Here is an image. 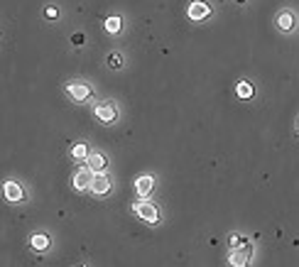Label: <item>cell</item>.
<instances>
[{
	"label": "cell",
	"mask_w": 299,
	"mask_h": 267,
	"mask_svg": "<svg viewBox=\"0 0 299 267\" xmlns=\"http://www.w3.org/2000/svg\"><path fill=\"white\" fill-rule=\"evenodd\" d=\"M277 27L282 29V32H289V29L294 27V15L289 13V10H282V13L277 15Z\"/></svg>",
	"instance_id": "7c38bea8"
},
{
	"label": "cell",
	"mask_w": 299,
	"mask_h": 267,
	"mask_svg": "<svg viewBox=\"0 0 299 267\" xmlns=\"http://www.w3.org/2000/svg\"><path fill=\"white\" fill-rule=\"evenodd\" d=\"M132 211H135V216H138L140 221H145V223H157V221H159V211H157V206L152 204V201H147V198L138 201V204L132 206Z\"/></svg>",
	"instance_id": "7a4b0ae2"
},
{
	"label": "cell",
	"mask_w": 299,
	"mask_h": 267,
	"mask_svg": "<svg viewBox=\"0 0 299 267\" xmlns=\"http://www.w3.org/2000/svg\"><path fill=\"white\" fill-rule=\"evenodd\" d=\"M250 257H253V245H250L248 240H243L241 245L233 248V253L228 255V265L230 267H248Z\"/></svg>",
	"instance_id": "6da1fadb"
},
{
	"label": "cell",
	"mask_w": 299,
	"mask_h": 267,
	"mask_svg": "<svg viewBox=\"0 0 299 267\" xmlns=\"http://www.w3.org/2000/svg\"><path fill=\"white\" fill-rule=\"evenodd\" d=\"M120 25H123V22H120V17H108V20H106V32L118 35V32H120Z\"/></svg>",
	"instance_id": "9a60e30c"
},
{
	"label": "cell",
	"mask_w": 299,
	"mask_h": 267,
	"mask_svg": "<svg viewBox=\"0 0 299 267\" xmlns=\"http://www.w3.org/2000/svg\"><path fill=\"white\" fill-rule=\"evenodd\" d=\"M3 194H5V198L8 201H13V204H20V201H25V191H22V186L17 182H5L3 184Z\"/></svg>",
	"instance_id": "ba28073f"
},
{
	"label": "cell",
	"mask_w": 299,
	"mask_h": 267,
	"mask_svg": "<svg viewBox=\"0 0 299 267\" xmlns=\"http://www.w3.org/2000/svg\"><path fill=\"white\" fill-rule=\"evenodd\" d=\"M108 66H111V69H120V66H123V56L118 54V52H113V54L108 56Z\"/></svg>",
	"instance_id": "2e32d148"
},
{
	"label": "cell",
	"mask_w": 299,
	"mask_h": 267,
	"mask_svg": "<svg viewBox=\"0 0 299 267\" xmlns=\"http://www.w3.org/2000/svg\"><path fill=\"white\" fill-rule=\"evenodd\" d=\"M93 113H96V118H98L101 123H106V125H111L115 118H118V108H115L113 101H103V103H98Z\"/></svg>",
	"instance_id": "3957f363"
},
{
	"label": "cell",
	"mask_w": 299,
	"mask_h": 267,
	"mask_svg": "<svg viewBox=\"0 0 299 267\" xmlns=\"http://www.w3.org/2000/svg\"><path fill=\"white\" fill-rule=\"evenodd\" d=\"M86 162H88V169H91L93 174L108 169V157L103 155V152H91V155L86 157Z\"/></svg>",
	"instance_id": "30bf717a"
},
{
	"label": "cell",
	"mask_w": 299,
	"mask_h": 267,
	"mask_svg": "<svg viewBox=\"0 0 299 267\" xmlns=\"http://www.w3.org/2000/svg\"><path fill=\"white\" fill-rule=\"evenodd\" d=\"M44 17H47V20H57L59 10L54 8V5H47V8H44Z\"/></svg>",
	"instance_id": "e0dca14e"
},
{
	"label": "cell",
	"mask_w": 299,
	"mask_h": 267,
	"mask_svg": "<svg viewBox=\"0 0 299 267\" xmlns=\"http://www.w3.org/2000/svg\"><path fill=\"white\" fill-rule=\"evenodd\" d=\"M67 93H69L72 101H79V103H84V101H88L93 96L91 86H86V84H67Z\"/></svg>",
	"instance_id": "8992f818"
},
{
	"label": "cell",
	"mask_w": 299,
	"mask_h": 267,
	"mask_svg": "<svg viewBox=\"0 0 299 267\" xmlns=\"http://www.w3.org/2000/svg\"><path fill=\"white\" fill-rule=\"evenodd\" d=\"M29 245H32V250H37V253H44L49 245H52V240L49 236H44V233H35L32 238H29Z\"/></svg>",
	"instance_id": "8fae6325"
},
{
	"label": "cell",
	"mask_w": 299,
	"mask_h": 267,
	"mask_svg": "<svg viewBox=\"0 0 299 267\" xmlns=\"http://www.w3.org/2000/svg\"><path fill=\"white\" fill-rule=\"evenodd\" d=\"M236 93H238V98H253V93H255V91H253V84H250V81H241V84L236 86Z\"/></svg>",
	"instance_id": "4fadbf2b"
},
{
	"label": "cell",
	"mask_w": 299,
	"mask_h": 267,
	"mask_svg": "<svg viewBox=\"0 0 299 267\" xmlns=\"http://www.w3.org/2000/svg\"><path fill=\"white\" fill-rule=\"evenodd\" d=\"M186 13H189V20H206L209 15H211V8H209V3H204V0H194V3H189V8H186Z\"/></svg>",
	"instance_id": "5b68a950"
},
{
	"label": "cell",
	"mask_w": 299,
	"mask_h": 267,
	"mask_svg": "<svg viewBox=\"0 0 299 267\" xmlns=\"http://www.w3.org/2000/svg\"><path fill=\"white\" fill-rule=\"evenodd\" d=\"M241 243H243L241 236H230V238H228V245H230V248H238Z\"/></svg>",
	"instance_id": "ac0fdd59"
},
{
	"label": "cell",
	"mask_w": 299,
	"mask_h": 267,
	"mask_svg": "<svg viewBox=\"0 0 299 267\" xmlns=\"http://www.w3.org/2000/svg\"><path fill=\"white\" fill-rule=\"evenodd\" d=\"M91 179H93V172H91V169L86 167V169H79V172H76V174H74V189H76V191H88V189H91Z\"/></svg>",
	"instance_id": "9c48e42d"
},
{
	"label": "cell",
	"mask_w": 299,
	"mask_h": 267,
	"mask_svg": "<svg viewBox=\"0 0 299 267\" xmlns=\"http://www.w3.org/2000/svg\"><path fill=\"white\" fill-rule=\"evenodd\" d=\"M135 191H138V196L140 198H150V194L155 191V179H152L150 174L138 177V179H135Z\"/></svg>",
	"instance_id": "52a82bcc"
},
{
	"label": "cell",
	"mask_w": 299,
	"mask_h": 267,
	"mask_svg": "<svg viewBox=\"0 0 299 267\" xmlns=\"http://www.w3.org/2000/svg\"><path fill=\"white\" fill-rule=\"evenodd\" d=\"M238 3H245V0H238Z\"/></svg>",
	"instance_id": "ffe728a7"
},
{
	"label": "cell",
	"mask_w": 299,
	"mask_h": 267,
	"mask_svg": "<svg viewBox=\"0 0 299 267\" xmlns=\"http://www.w3.org/2000/svg\"><path fill=\"white\" fill-rule=\"evenodd\" d=\"M88 155H91V152H88V147H86L84 142H79V145H74V147H72V157H74V159H86Z\"/></svg>",
	"instance_id": "5bb4252c"
},
{
	"label": "cell",
	"mask_w": 299,
	"mask_h": 267,
	"mask_svg": "<svg viewBox=\"0 0 299 267\" xmlns=\"http://www.w3.org/2000/svg\"><path fill=\"white\" fill-rule=\"evenodd\" d=\"M111 189H113V182H111V177H108L106 172L93 174V179H91V191H93L96 196H106Z\"/></svg>",
	"instance_id": "277c9868"
},
{
	"label": "cell",
	"mask_w": 299,
	"mask_h": 267,
	"mask_svg": "<svg viewBox=\"0 0 299 267\" xmlns=\"http://www.w3.org/2000/svg\"><path fill=\"white\" fill-rule=\"evenodd\" d=\"M72 42L76 44V47H81V44H84V35H81V32H76V35L72 37Z\"/></svg>",
	"instance_id": "d6986e66"
}]
</instances>
